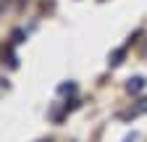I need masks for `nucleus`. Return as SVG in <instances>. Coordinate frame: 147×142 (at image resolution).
I'll return each mask as SVG.
<instances>
[{"label": "nucleus", "mask_w": 147, "mask_h": 142, "mask_svg": "<svg viewBox=\"0 0 147 142\" xmlns=\"http://www.w3.org/2000/svg\"><path fill=\"white\" fill-rule=\"evenodd\" d=\"M142 113H147V100H139L134 108H129V111H123V113H118L123 121H129V118H137V116H142Z\"/></svg>", "instance_id": "nucleus-1"}, {"label": "nucleus", "mask_w": 147, "mask_h": 142, "mask_svg": "<svg viewBox=\"0 0 147 142\" xmlns=\"http://www.w3.org/2000/svg\"><path fill=\"white\" fill-rule=\"evenodd\" d=\"M147 87V82H144V76H131L129 79V84H126V90L131 92V95H139L142 90Z\"/></svg>", "instance_id": "nucleus-2"}, {"label": "nucleus", "mask_w": 147, "mask_h": 142, "mask_svg": "<svg viewBox=\"0 0 147 142\" xmlns=\"http://www.w3.org/2000/svg\"><path fill=\"white\" fill-rule=\"evenodd\" d=\"M74 90H76V84H74V82H68V84H61V87H58V92H61V95H71Z\"/></svg>", "instance_id": "nucleus-3"}, {"label": "nucleus", "mask_w": 147, "mask_h": 142, "mask_svg": "<svg viewBox=\"0 0 147 142\" xmlns=\"http://www.w3.org/2000/svg\"><path fill=\"white\" fill-rule=\"evenodd\" d=\"M123 53H126L123 47H121V50H116L113 55H110V66H118V63H121V58H123Z\"/></svg>", "instance_id": "nucleus-4"}, {"label": "nucleus", "mask_w": 147, "mask_h": 142, "mask_svg": "<svg viewBox=\"0 0 147 142\" xmlns=\"http://www.w3.org/2000/svg\"><path fill=\"white\" fill-rule=\"evenodd\" d=\"M13 42H16V45H18V42H24V32H21V29H16V32H13Z\"/></svg>", "instance_id": "nucleus-5"}, {"label": "nucleus", "mask_w": 147, "mask_h": 142, "mask_svg": "<svg viewBox=\"0 0 147 142\" xmlns=\"http://www.w3.org/2000/svg\"><path fill=\"white\" fill-rule=\"evenodd\" d=\"M134 139H137V134H134V132H131V134H129V137H126V139H123V142H134Z\"/></svg>", "instance_id": "nucleus-6"}]
</instances>
